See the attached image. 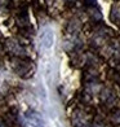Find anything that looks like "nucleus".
Returning a JSON list of instances; mask_svg holds the SVG:
<instances>
[{
	"label": "nucleus",
	"mask_w": 120,
	"mask_h": 127,
	"mask_svg": "<svg viewBox=\"0 0 120 127\" xmlns=\"http://www.w3.org/2000/svg\"><path fill=\"white\" fill-rule=\"evenodd\" d=\"M40 44L45 49H49L54 44V32L50 27H45L40 35Z\"/></svg>",
	"instance_id": "obj_1"
},
{
	"label": "nucleus",
	"mask_w": 120,
	"mask_h": 127,
	"mask_svg": "<svg viewBox=\"0 0 120 127\" xmlns=\"http://www.w3.org/2000/svg\"><path fill=\"white\" fill-rule=\"evenodd\" d=\"M25 123L27 127H44V122L40 114L36 112H27L25 115Z\"/></svg>",
	"instance_id": "obj_2"
},
{
	"label": "nucleus",
	"mask_w": 120,
	"mask_h": 127,
	"mask_svg": "<svg viewBox=\"0 0 120 127\" xmlns=\"http://www.w3.org/2000/svg\"><path fill=\"white\" fill-rule=\"evenodd\" d=\"M84 5L85 7H94L96 0H84Z\"/></svg>",
	"instance_id": "obj_3"
},
{
	"label": "nucleus",
	"mask_w": 120,
	"mask_h": 127,
	"mask_svg": "<svg viewBox=\"0 0 120 127\" xmlns=\"http://www.w3.org/2000/svg\"><path fill=\"white\" fill-rule=\"evenodd\" d=\"M0 127H7V126H5V125H4L3 122H0Z\"/></svg>",
	"instance_id": "obj_4"
}]
</instances>
